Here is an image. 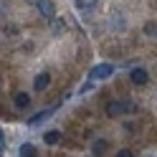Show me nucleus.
<instances>
[{
	"mask_svg": "<svg viewBox=\"0 0 157 157\" xmlns=\"http://www.w3.org/2000/svg\"><path fill=\"white\" fill-rule=\"evenodd\" d=\"M51 23H53V33H61L63 28H66V21H56V18H53Z\"/></svg>",
	"mask_w": 157,
	"mask_h": 157,
	"instance_id": "12",
	"label": "nucleus"
},
{
	"mask_svg": "<svg viewBox=\"0 0 157 157\" xmlns=\"http://www.w3.org/2000/svg\"><path fill=\"white\" fill-rule=\"evenodd\" d=\"M112 74H114V66H112V63H99V66L91 68L89 76L94 78V81H101V78H109Z\"/></svg>",
	"mask_w": 157,
	"mask_h": 157,
	"instance_id": "1",
	"label": "nucleus"
},
{
	"mask_svg": "<svg viewBox=\"0 0 157 157\" xmlns=\"http://www.w3.org/2000/svg\"><path fill=\"white\" fill-rule=\"evenodd\" d=\"M21 155L23 157H33L36 155V147L33 144H21Z\"/></svg>",
	"mask_w": 157,
	"mask_h": 157,
	"instance_id": "11",
	"label": "nucleus"
},
{
	"mask_svg": "<svg viewBox=\"0 0 157 157\" xmlns=\"http://www.w3.org/2000/svg\"><path fill=\"white\" fill-rule=\"evenodd\" d=\"M127 109H129V104H127V101H112V104H106V114H109V117H119Z\"/></svg>",
	"mask_w": 157,
	"mask_h": 157,
	"instance_id": "4",
	"label": "nucleus"
},
{
	"mask_svg": "<svg viewBox=\"0 0 157 157\" xmlns=\"http://www.w3.org/2000/svg\"><path fill=\"white\" fill-rule=\"evenodd\" d=\"M36 5H38V13H41L46 21H53V18H56V8H53L51 0H38Z\"/></svg>",
	"mask_w": 157,
	"mask_h": 157,
	"instance_id": "2",
	"label": "nucleus"
},
{
	"mask_svg": "<svg viewBox=\"0 0 157 157\" xmlns=\"http://www.w3.org/2000/svg\"><path fill=\"white\" fill-rule=\"evenodd\" d=\"M144 33H150V36H155V33H157V31H155V23H147V25H144Z\"/></svg>",
	"mask_w": 157,
	"mask_h": 157,
	"instance_id": "14",
	"label": "nucleus"
},
{
	"mask_svg": "<svg viewBox=\"0 0 157 157\" xmlns=\"http://www.w3.org/2000/svg\"><path fill=\"white\" fill-rule=\"evenodd\" d=\"M91 89H94V78H91V81H86V84L81 86V94H89Z\"/></svg>",
	"mask_w": 157,
	"mask_h": 157,
	"instance_id": "13",
	"label": "nucleus"
},
{
	"mask_svg": "<svg viewBox=\"0 0 157 157\" xmlns=\"http://www.w3.org/2000/svg\"><path fill=\"white\" fill-rule=\"evenodd\" d=\"M99 3H101V0H76V8L81 13H89V10H96Z\"/></svg>",
	"mask_w": 157,
	"mask_h": 157,
	"instance_id": "5",
	"label": "nucleus"
},
{
	"mask_svg": "<svg viewBox=\"0 0 157 157\" xmlns=\"http://www.w3.org/2000/svg\"><path fill=\"white\" fill-rule=\"evenodd\" d=\"M53 114V109H43L41 114H36V117H31V119H28V124H31V127H36V124H41L43 119H48V117H51Z\"/></svg>",
	"mask_w": 157,
	"mask_h": 157,
	"instance_id": "7",
	"label": "nucleus"
},
{
	"mask_svg": "<svg viewBox=\"0 0 157 157\" xmlns=\"http://www.w3.org/2000/svg\"><path fill=\"white\" fill-rule=\"evenodd\" d=\"M129 76H132V81H134L137 86H142V84H147V78H150V74H147L144 68H134V71H132Z\"/></svg>",
	"mask_w": 157,
	"mask_h": 157,
	"instance_id": "6",
	"label": "nucleus"
},
{
	"mask_svg": "<svg viewBox=\"0 0 157 157\" xmlns=\"http://www.w3.org/2000/svg\"><path fill=\"white\" fill-rule=\"evenodd\" d=\"M48 84H51V74H48V71H41V74L36 76V81H33V89H36V91H46Z\"/></svg>",
	"mask_w": 157,
	"mask_h": 157,
	"instance_id": "3",
	"label": "nucleus"
},
{
	"mask_svg": "<svg viewBox=\"0 0 157 157\" xmlns=\"http://www.w3.org/2000/svg\"><path fill=\"white\" fill-rule=\"evenodd\" d=\"M104 150H106V140H96L94 147H91V152H94V155H104Z\"/></svg>",
	"mask_w": 157,
	"mask_h": 157,
	"instance_id": "10",
	"label": "nucleus"
},
{
	"mask_svg": "<svg viewBox=\"0 0 157 157\" xmlns=\"http://www.w3.org/2000/svg\"><path fill=\"white\" fill-rule=\"evenodd\" d=\"M15 106H18V109H28V106H31V96H28V94H15Z\"/></svg>",
	"mask_w": 157,
	"mask_h": 157,
	"instance_id": "8",
	"label": "nucleus"
},
{
	"mask_svg": "<svg viewBox=\"0 0 157 157\" xmlns=\"http://www.w3.org/2000/svg\"><path fill=\"white\" fill-rule=\"evenodd\" d=\"M43 140H46V144H58V142H61V132H46L43 134Z\"/></svg>",
	"mask_w": 157,
	"mask_h": 157,
	"instance_id": "9",
	"label": "nucleus"
}]
</instances>
